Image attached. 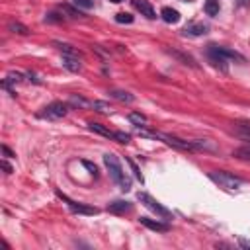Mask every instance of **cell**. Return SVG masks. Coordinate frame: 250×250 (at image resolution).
Returning <instances> with one entry per match:
<instances>
[{"label":"cell","instance_id":"6da1fadb","mask_svg":"<svg viewBox=\"0 0 250 250\" xmlns=\"http://www.w3.org/2000/svg\"><path fill=\"white\" fill-rule=\"evenodd\" d=\"M104 164L107 166V172H109L111 180H113L123 191H129V189H131V178L125 176V172H123V168H121V164H119V158H117L115 154H111V152H105V154H104Z\"/></svg>","mask_w":250,"mask_h":250},{"label":"cell","instance_id":"7a4b0ae2","mask_svg":"<svg viewBox=\"0 0 250 250\" xmlns=\"http://www.w3.org/2000/svg\"><path fill=\"white\" fill-rule=\"evenodd\" d=\"M207 55L211 59V62L215 66H221L223 70H227V61H238V62H244V57L229 47H221V45H209L207 49Z\"/></svg>","mask_w":250,"mask_h":250},{"label":"cell","instance_id":"3957f363","mask_svg":"<svg viewBox=\"0 0 250 250\" xmlns=\"http://www.w3.org/2000/svg\"><path fill=\"white\" fill-rule=\"evenodd\" d=\"M209 178H211L215 184H219L221 188H225V189H238V188L244 184L242 178H238V176H234V174H230V172H225V170L209 172Z\"/></svg>","mask_w":250,"mask_h":250},{"label":"cell","instance_id":"277c9868","mask_svg":"<svg viewBox=\"0 0 250 250\" xmlns=\"http://www.w3.org/2000/svg\"><path fill=\"white\" fill-rule=\"evenodd\" d=\"M137 199H139L145 207H148L150 211H154L158 217H162V219H172V211L166 209L162 203H158V201H156L152 195H148L146 191H139V193H137Z\"/></svg>","mask_w":250,"mask_h":250},{"label":"cell","instance_id":"5b68a950","mask_svg":"<svg viewBox=\"0 0 250 250\" xmlns=\"http://www.w3.org/2000/svg\"><path fill=\"white\" fill-rule=\"evenodd\" d=\"M68 104H62V102H53V104H49L47 107H43L39 113H37V117H43V119H61V117H64L66 113H68Z\"/></svg>","mask_w":250,"mask_h":250},{"label":"cell","instance_id":"8992f818","mask_svg":"<svg viewBox=\"0 0 250 250\" xmlns=\"http://www.w3.org/2000/svg\"><path fill=\"white\" fill-rule=\"evenodd\" d=\"M57 195L70 207V211L72 213H80V215H96L98 213V209L96 207H90V205H84V203H78V201H74V199H70L68 195H64V193H61V191H57Z\"/></svg>","mask_w":250,"mask_h":250},{"label":"cell","instance_id":"52a82bcc","mask_svg":"<svg viewBox=\"0 0 250 250\" xmlns=\"http://www.w3.org/2000/svg\"><path fill=\"white\" fill-rule=\"evenodd\" d=\"M139 223H141V225H145L146 229L154 230V232H168V230H170V225H168V223H162V221H158V219L141 217V219H139Z\"/></svg>","mask_w":250,"mask_h":250},{"label":"cell","instance_id":"ba28073f","mask_svg":"<svg viewBox=\"0 0 250 250\" xmlns=\"http://www.w3.org/2000/svg\"><path fill=\"white\" fill-rule=\"evenodd\" d=\"M209 31V25L207 23H203V21H197V23H189V25H186V29L182 31L186 37H201V35H205Z\"/></svg>","mask_w":250,"mask_h":250},{"label":"cell","instance_id":"9c48e42d","mask_svg":"<svg viewBox=\"0 0 250 250\" xmlns=\"http://www.w3.org/2000/svg\"><path fill=\"white\" fill-rule=\"evenodd\" d=\"M131 4H133V8L139 10L145 18H148V20H154V18H156V12H154V8L150 6L148 0H131Z\"/></svg>","mask_w":250,"mask_h":250},{"label":"cell","instance_id":"30bf717a","mask_svg":"<svg viewBox=\"0 0 250 250\" xmlns=\"http://www.w3.org/2000/svg\"><path fill=\"white\" fill-rule=\"evenodd\" d=\"M62 66L70 72H78L82 68V62H80V57L76 55H62Z\"/></svg>","mask_w":250,"mask_h":250},{"label":"cell","instance_id":"8fae6325","mask_svg":"<svg viewBox=\"0 0 250 250\" xmlns=\"http://www.w3.org/2000/svg\"><path fill=\"white\" fill-rule=\"evenodd\" d=\"M234 135L246 143H250V121H240L234 123Z\"/></svg>","mask_w":250,"mask_h":250},{"label":"cell","instance_id":"7c38bea8","mask_svg":"<svg viewBox=\"0 0 250 250\" xmlns=\"http://www.w3.org/2000/svg\"><path fill=\"white\" fill-rule=\"evenodd\" d=\"M160 18H162L166 23H178V21H180V12L174 10V8H170V6H164V8L160 10Z\"/></svg>","mask_w":250,"mask_h":250},{"label":"cell","instance_id":"4fadbf2b","mask_svg":"<svg viewBox=\"0 0 250 250\" xmlns=\"http://www.w3.org/2000/svg\"><path fill=\"white\" fill-rule=\"evenodd\" d=\"M109 96H111L113 100L121 102V104H131V102H135V96L129 94L127 90H109Z\"/></svg>","mask_w":250,"mask_h":250},{"label":"cell","instance_id":"5bb4252c","mask_svg":"<svg viewBox=\"0 0 250 250\" xmlns=\"http://www.w3.org/2000/svg\"><path fill=\"white\" fill-rule=\"evenodd\" d=\"M131 203L129 201H123V199H117V201H113V203H109L107 205V211H111V213H127V211H131Z\"/></svg>","mask_w":250,"mask_h":250},{"label":"cell","instance_id":"9a60e30c","mask_svg":"<svg viewBox=\"0 0 250 250\" xmlns=\"http://www.w3.org/2000/svg\"><path fill=\"white\" fill-rule=\"evenodd\" d=\"M193 145H195V150H197V152H201V150H203V152H215V150H217V146H215L209 139H195Z\"/></svg>","mask_w":250,"mask_h":250},{"label":"cell","instance_id":"2e32d148","mask_svg":"<svg viewBox=\"0 0 250 250\" xmlns=\"http://www.w3.org/2000/svg\"><path fill=\"white\" fill-rule=\"evenodd\" d=\"M88 129L94 131V133H98V135L109 137V139H113V135H115V131H109L107 127H104V125H100V123H88Z\"/></svg>","mask_w":250,"mask_h":250},{"label":"cell","instance_id":"e0dca14e","mask_svg":"<svg viewBox=\"0 0 250 250\" xmlns=\"http://www.w3.org/2000/svg\"><path fill=\"white\" fill-rule=\"evenodd\" d=\"M203 10H205V14L207 16H217L219 14V10H221V4H219V0H207L205 4H203Z\"/></svg>","mask_w":250,"mask_h":250},{"label":"cell","instance_id":"ac0fdd59","mask_svg":"<svg viewBox=\"0 0 250 250\" xmlns=\"http://www.w3.org/2000/svg\"><path fill=\"white\" fill-rule=\"evenodd\" d=\"M232 156H234V158H238V160H250V143H246V145L238 146V148L232 152Z\"/></svg>","mask_w":250,"mask_h":250},{"label":"cell","instance_id":"d6986e66","mask_svg":"<svg viewBox=\"0 0 250 250\" xmlns=\"http://www.w3.org/2000/svg\"><path fill=\"white\" fill-rule=\"evenodd\" d=\"M8 31L18 33V35H27V33H29V29H27L23 23H20V21H10V23H8Z\"/></svg>","mask_w":250,"mask_h":250},{"label":"cell","instance_id":"ffe728a7","mask_svg":"<svg viewBox=\"0 0 250 250\" xmlns=\"http://www.w3.org/2000/svg\"><path fill=\"white\" fill-rule=\"evenodd\" d=\"M68 105H72V107H88V105H92V104H90V102H86L84 98H80V96L72 94V96L68 98Z\"/></svg>","mask_w":250,"mask_h":250},{"label":"cell","instance_id":"44dd1931","mask_svg":"<svg viewBox=\"0 0 250 250\" xmlns=\"http://www.w3.org/2000/svg\"><path fill=\"white\" fill-rule=\"evenodd\" d=\"M129 121H131L133 125H137V127H143V125H146V117H145L143 113H137V111L129 113Z\"/></svg>","mask_w":250,"mask_h":250},{"label":"cell","instance_id":"7402d4cb","mask_svg":"<svg viewBox=\"0 0 250 250\" xmlns=\"http://www.w3.org/2000/svg\"><path fill=\"white\" fill-rule=\"evenodd\" d=\"M57 45V49L61 51V53H64V55H76V57H80V53L72 47V45H68V43H55Z\"/></svg>","mask_w":250,"mask_h":250},{"label":"cell","instance_id":"603a6c76","mask_svg":"<svg viewBox=\"0 0 250 250\" xmlns=\"http://www.w3.org/2000/svg\"><path fill=\"white\" fill-rule=\"evenodd\" d=\"M59 12H61V14H66L68 18H80V16H82V14H80L76 8H72V6H68V4L61 6V8H59Z\"/></svg>","mask_w":250,"mask_h":250},{"label":"cell","instance_id":"cb8c5ba5","mask_svg":"<svg viewBox=\"0 0 250 250\" xmlns=\"http://www.w3.org/2000/svg\"><path fill=\"white\" fill-rule=\"evenodd\" d=\"M133 16L129 14V12H119V14H115V21L117 23H133Z\"/></svg>","mask_w":250,"mask_h":250},{"label":"cell","instance_id":"d4e9b609","mask_svg":"<svg viewBox=\"0 0 250 250\" xmlns=\"http://www.w3.org/2000/svg\"><path fill=\"white\" fill-rule=\"evenodd\" d=\"M92 107L96 109V111H100V113H109V104H105V102H102V100H96V102H92Z\"/></svg>","mask_w":250,"mask_h":250},{"label":"cell","instance_id":"484cf974","mask_svg":"<svg viewBox=\"0 0 250 250\" xmlns=\"http://www.w3.org/2000/svg\"><path fill=\"white\" fill-rule=\"evenodd\" d=\"M113 139H115L117 143H121V145H127V143L131 141V135H129V133H123V131H115Z\"/></svg>","mask_w":250,"mask_h":250},{"label":"cell","instance_id":"4316f807","mask_svg":"<svg viewBox=\"0 0 250 250\" xmlns=\"http://www.w3.org/2000/svg\"><path fill=\"white\" fill-rule=\"evenodd\" d=\"M72 4H74L76 8H84V10H90V8L94 6L92 0H72Z\"/></svg>","mask_w":250,"mask_h":250},{"label":"cell","instance_id":"83f0119b","mask_svg":"<svg viewBox=\"0 0 250 250\" xmlns=\"http://www.w3.org/2000/svg\"><path fill=\"white\" fill-rule=\"evenodd\" d=\"M62 20H64V16H59L55 12H51V14L45 16V21H62Z\"/></svg>","mask_w":250,"mask_h":250},{"label":"cell","instance_id":"f1b7e54d","mask_svg":"<svg viewBox=\"0 0 250 250\" xmlns=\"http://www.w3.org/2000/svg\"><path fill=\"white\" fill-rule=\"evenodd\" d=\"M82 164L90 170V174H92V176H98V166H96V164H92V162H88V160H82Z\"/></svg>","mask_w":250,"mask_h":250},{"label":"cell","instance_id":"f546056e","mask_svg":"<svg viewBox=\"0 0 250 250\" xmlns=\"http://www.w3.org/2000/svg\"><path fill=\"white\" fill-rule=\"evenodd\" d=\"M129 164H131V168H133V172H135V176H137V178H139V180L143 182V174L139 172V168H137V164H135L133 160H129Z\"/></svg>","mask_w":250,"mask_h":250},{"label":"cell","instance_id":"4dcf8cb0","mask_svg":"<svg viewBox=\"0 0 250 250\" xmlns=\"http://www.w3.org/2000/svg\"><path fill=\"white\" fill-rule=\"evenodd\" d=\"M2 152H4V156H8V158H10V156H14V152H12L6 145H2Z\"/></svg>","mask_w":250,"mask_h":250},{"label":"cell","instance_id":"1f68e13d","mask_svg":"<svg viewBox=\"0 0 250 250\" xmlns=\"http://www.w3.org/2000/svg\"><path fill=\"white\" fill-rule=\"evenodd\" d=\"M238 244L242 248H250V240H246V238H238Z\"/></svg>","mask_w":250,"mask_h":250},{"label":"cell","instance_id":"d6a6232c","mask_svg":"<svg viewBox=\"0 0 250 250\" xmlns=\"http://www.w3.org/2000/svg\"><path fill=\"white\" fill-rule=\"evenodd\" d=\"M2 168L6 170V174H10V172H12V166H10L8 162H2Z\"/></svg>","mask_w":250,"mask_h":250},{"label":"cell","instance_id":"836d02e7","mask_svg":"<svg viewBox=\"0 0 250 250\" xmlns=\"http://www.w3.org/2000/svg\"><path fill=\"white\" fill-rule=\"evenodd\" d=\"M109 2H113V4H119V2H125V0H109Z\"/></svg>","mask_w":250,"mask_h":250}]
</instances>
